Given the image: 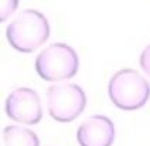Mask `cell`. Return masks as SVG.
I'll list each match as a JSON object with an SVG mask.
<instances>
[{
	"mask_svg": "<svg viewBox=\"0 0 150 146\" xmlns=\"http://www.w3.org/2000/svg\"><path fill=\"white\" fill-rule=\"evenodd\" d=\"M50 37L47 17L38 10L25 9L8 23L6 38L8 44L20 52H33L40 48Z\"/></svg>",
	"mask_w": 150,
	"mask_h": 146,
	"instance_id": "6da1fadb",
	"label": "cell"
},
{
	"mask_svg": "<svg viewBox=\"0 0 150 146\" xmlns=\"http://www.w3.org/2000/svg\"><path fill=\"white\" fill-rule=\"evenodd\" d=\"M108 95L112 103L122 111L143 108L150 98V84L140 72L123 68L115 72L108 84Z\"/></svg>",
	"mask_w": 150,
	"mask_h": 146,
	"instance_id": "7a4b0ae2",
	"label": "cell"
},
{
	"mask_svg": "<svg viewBox=\"0 0 150 146\" xmlns=\"http://www.w3.org/2000/svg\"><path fill=\"white\" fill-rule=\"evenodd\" d=\"M34 65L37 74L44 81L62 82L78 74L79 58L69 44L54 43L37 55Z\"/></svg>",
	"mask_w": 150,
	"mask_h": 146,
	"instance_id": "3957f363",
	"label": "cell"
},
{
	"mask_svg": "<svg viewBox=\"0 0 150 146\" xmlns=\"http://www.w3.org/2000/svg\"><path fill=\"white\" fill-rule=\"evenodd\" d=\"M45 96L50 116L62 123L76 119L86 106L85 91L74 82H55L48 86Z\"/></svg>",
	"mask_w": 150,
	"mask_h": 146,
	"instance_id": "277c9868",
	"label": "cell"
},
{
	"mask_svg": "<svg viewBox=\"0 0 150 146\" xmlns=\"http://www.w3.org/2000/svg\"><path fill=\"white\" fill-rule=\"evenodd\" d=\"M4 109L10 119L21 125H37L42 119L41 99L33 88H14L6 99Z\"/></svg>",
	"mask_w": 150,
	"mask_h": 146,
	"instance_id": "5b68a950",
	"label": "cell"
},
{
	"mask_svg": "<svg viewBox=\"0 0 150 146\" xmlns=\"http://www.w3.org/2000/svg\"><path fill=\"white\" fill-rule=\"evenodd\" d=\"M79 146H112L115 142V125L105 115H92L76 130Z\"/></svg>",
	"mask_w": 150,
	"mask_h": 146,
	"instance_id": "8992f818",
	"label": "cell"
},
{
	"mask_svg": "<svg viewBox=\"0 0 150 146\" xmlns=\"http://www.w3.org/2000/svg\"><path fill=\"white\" fill-rule=\"evenodd\" d=\"M3 146H40V139L31 129L10 125L3 129Z\"/></svg>",
	"mask_w": 150,
	"mask_h": 146,
	"instance_id": "52a82bcc",
	"label": "cell"
},
{
	"mask_svg": "<svg viewBox=\"0 0 150 146\" xmlns=\"http://www.w3.org/2000/svg\"><path fill=\"white\" fill-rule=\"evenodd\" d=\"M17 6H18V0H1L0 4V20L6 21L10 14H13L16 11Z\"/></svg>",
	"mask_w": 150,
	"mask_h": 146,
	"instance_id": "ba28073f",
	"label": "cell"
},
{
	"mask_svg": "<svg viewBox=\"0 0 150 146\" xmlns=\"http://www.w3.org/2000/svg\"><path fill=\"white\" fill-rule=\"evenodd\" d=\"M139 62H140V68L146 72L147 77H150V44L143 48L140 58H139Z\"/></svg>",
	"mask_w": 150,
	"mask_h": 146,
	"instance_id": "9c48e42d",
	"label": "cell"
}]
</instances>
